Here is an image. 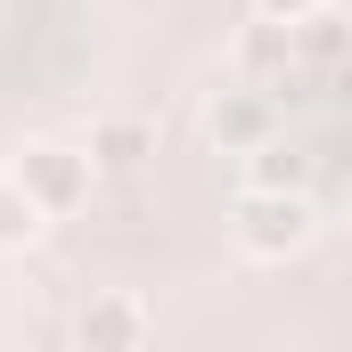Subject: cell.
Listing matches in <instances>:
<instances>
[{"instance_id":"obj_5","label":"cell","mask_w":352,"mask_h":352,"mask_svg":"<svg viewBox=\"0 0 352 352\" xmlns=\"http://www.w3.org/2000/svg\"><path fill=\"white\" fill-rule=\"evenodd\" d=\"M238 74H246V82H263L270 98H278L287 82H303V58H295V25H287V16L246 25V41H238Z\"/></svg>"},{"instance_id":"obj_6","label":"cell","mask_w":352,"mask_h":352,"mask_svg":"<svg viewBox=\"0 0 352 352\" xmlns=\"http://www.w3.org/2000/svg\"><path fill=\"white\" fill-rule=\"evenodd\" d=\"M295 58H303V74H336L352 58V16L336 0H320V8H303L295 16Z\"/></svg>"},{"instance_id":"obj_7","label":"cell","mask_w":352,"mask_h":352,"mask_svg":"<svg viewBox=\"0 0 352 352\" xmlns=\"http://www.w3.org/2000/svg\"><path fill=\"white\" fill-rule=\"evenodd\" d=\"M82 148H90V164H98V173H140V164L156 156V131H148L140 115H107V123H90Z\"/></svg>"},{"instance_id":"obj_1","label":"cell","mask_w":352,"mask_h":352,"mask_svg":"<svg viewBox=\"0 0 352 352\" xmlns=\"http://www.w3.org/2000/svg\"><path fill=\"white\" fill-rule=\"evenodd\" d=\"M230 230H238V246H246L254 263H287V254H303V246H311L320 213H311V197H303V188H246V197H238V213H230Z\"/></svg>"},{"instance_id":"obj_8","label":"cell","mask_w":352,"mask_h":352,"mask_svg":"<svg viewBox=\"0 0 352 352\" xmlns=\"http://www.w3.org/2000/svg\"><path fill=\"white\" fill-rule=\"evenodd\" d=\"M41 221H50V213L33 205V188L16 173H0V254H25V246L41 238Z\"/></svg>"},{"instance_id":"obj_3","label":"cell","mask_w":352,"mask_h":352,"mask_svg":"<svg viewBox=\"0 0 352 352\" xmlns=\"http://www.w3.org/2000/svg\"><path fill=\"white\" fill-rule=\"evenodd\" d=\"M205 140L221 148V156H254L263 140H278V98L263 82H238L213 98V115H205Z\"/></svg>"},{"instance_id":"obj_2","label":"cell","mask_w":352,"mask_h":352,"mask_svg":"<svg viewBox=\"0 0 352 352\" xmlns=\"http://www.w3.org/2000/svg\"><path fill=\"white\" fill-rule=\"evenodd\" d=\"M8 173L33 188V205L58 221V213H82L90 205V180H98V164H90V148H74V140H33V148H16V164Z\"/></svg>"},{"instance_id":"obj_9","label":"cell","mask_w":352,"mask_h":352,"mask_svg":"<svg viewBox=\"0 0 352 352\" xmlns=\"http://www.w3.org/2000/svg\"><path fill=\"white\" fill-rule=\"evenodd\" d=\"M303 173H311V164H303L295 148H278V140H263V148L246 156V188H303Z\"/></svg>"},{"instance_id":"obj_10","label":"cell","mask_w":352,"mask_h":352,"mask_svg":"<svg viewBox=\"0 0 352 352\" xmlns=\"http://www.w3.org/2000/svg\"><path fill=\"white\" fill-rule=\"evenodd\" d=\"M303 8H320V0H254V16H287V25H295Z\"/></svg>"},{"instance_id":"obj_4","label":"cell","mask_w":352,"mask_h":352,"mask_svg":"<svg viewBox=\"0 0 352 352\" xmlns=\"http://www.w3.org/2000/svg\"><path fill=\"white\" fill-rule=\"evenodd\" d=\"M148 336H156V320H148L140 295H90L74 311V344L82 352H140Z\"/></svg>"}]
</instances>
